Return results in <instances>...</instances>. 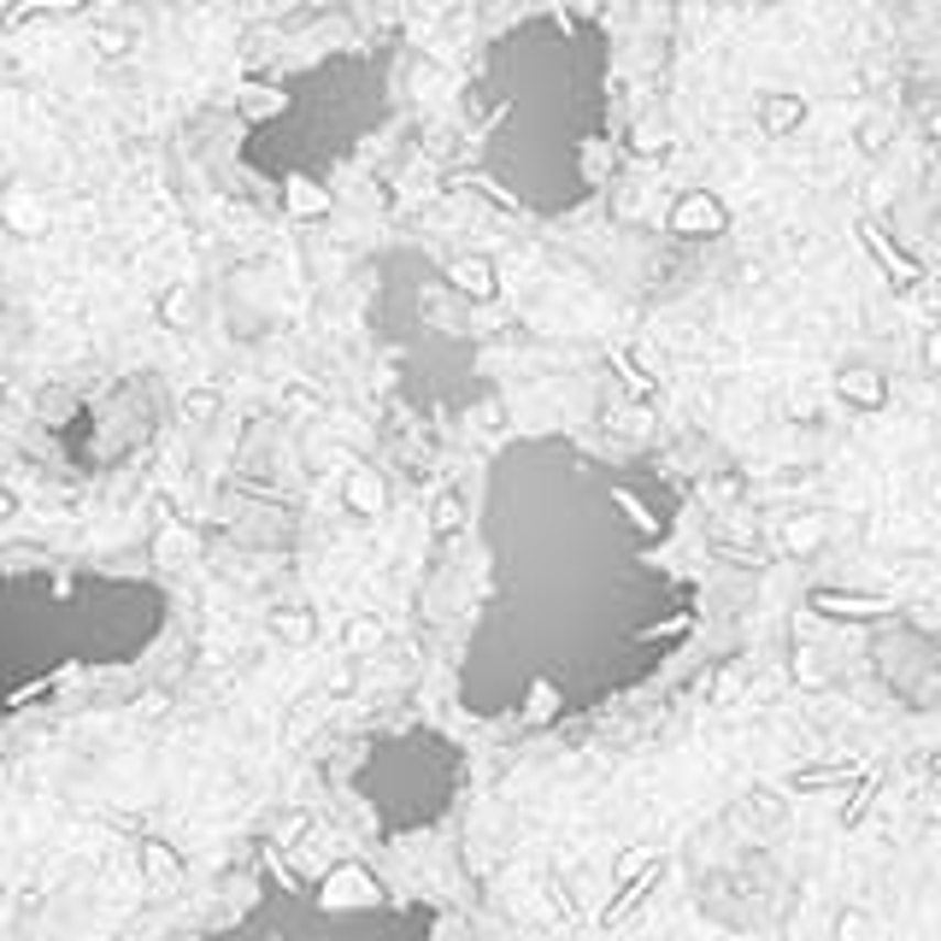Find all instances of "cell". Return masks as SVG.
Here are the masks:
<instances>
[{
	"label": "cell",
	"mask_w": 941,
	"mask_h": 941,
	"mask_svg": "<svg viewBox=\"0 0 941 941\" xmlns=\"http://www.w3.org/2000/svg\"><path fill=\"white\" fill-rule=\"evenodd\" d=\"M665 230L682 236V242H694V236H724L730 230V207L707 188H689V195H677V207L665 212Z\"/></svg>",
	"instance_id": "obj_1"
},
{
	"label": "cell",
	"mask_w": 941,
	"mask_h": 941,
	"mask_svg": "<svg viewBox=\"0 0 941 941\" xmlns=\"http://www.w3.org/2000/svg\"><path fill=\"white\" fill-rule=\"evenodd\" d=\"M383 900V888H376V877L365 865H336L330 877H324V906H330V912H353V906H376Z\"/></svg>",
	"instance_id": "obj_2"
},
{
	"label": "cell",
	"mask_w": 941,
	"mask_h": 941,
	"mask_svg": "<svg viewBox=\"0 0 941 941\" xmlns=\"http://www.w3.org/2000/svg\"><path fill=\"white\" fill-rule=\"evenodd\" d=\"M812 606L830 612V619H888V612H900L888 594H842V589H812Z\"/></svg>",
	"instance_id": "obj_3"
},
{
	"label": "cell",
	"mask_w": 941,
	"mask_h": 941,
	"mask_svg": "<svg viewBox=\"0 0 941 941\" xmlns=\"http://www.w3.org/2000/svg\"><path fill=\"white\" fill-rule=\"evenodd\" d=\"M0 225H7L12 236H47L54 212H47L30 188H7V195H0Z\"/></svg>",
	"instance_id": "obj_4"
},
{
	"label": "cell",
	"mask_w": 941,
	"mask_h": 941,
	"mask_svg": "<svg viewBox=\"0 0 941 941\" xmlns=\"http://www.w3.org/2000/svg\"><path fill=\"white\" fill-rule=\"evenodd\" d=\"M341 506H348L353 518H376V512L389 506V489H383V477H376L371 466H353L348 477H341Z\"/></svg>",
	"instance_id": "obj_5"
},
{
	"label": "cell",
	"mask_w": 941,
	"mask_h": 941,
	"mask_svg": "<svg viewBox=\"0 0 941 941\" xmlns=\"http://www.w3.org/2000/svg\"><path fill=\"white\" fill-rule=\"evenodd\" d=\"M835 395H842L847 406H860V413H877V406H888V383H883V371L853 365V371L835 376Z\"/></svg>",
	"instance_id": "obj_6"
},
{
	"label": "cell",
	"mask_w": 941,
	"mask_h": 941,
	"mask_svg": "<svg viewBox=\"0 0 941 941\" xmlns=\"http://www.w3.org/2000/svg\"><path fill=\"white\" fill-rule=\"evenodd\" d=\"M807 124V100L800 95H759V130L772 135V142H783L789 130Z\"/></svg>",
	"instance_id": "obj_7"
},
{
	"label": "cell",
	"mask_w": 941,
	"mask_h": 941,
	"mask_svg": "<svg viewBox=\"0 0 941 941\" xmlns=\"http://www.w3.org/2000/svg\"><path fill=\"white\" fill-rule=\"evenodd\" d=\"M448 283L459 288V295H471V300H494V295H501V271H494V260H483V253H477V260H459L448 271Z\"/></svg>",
	"instance_id": "obj_8"
},
{
	"label": "cell",
	"mask_w": 941,
	"mask_h": 941,
	"mask_svg": "<svg viewBox=\"0 0 941 941\" xmlns=\"http://www.w3.org/2000/svg\"><path fill=\"white\" fill-rule=\"evenodd\" d=\"M135 853H142V877H147L153 888H160V895L183 883V860L171 853V842H153V835H147V842L135 847Z\"/></svg>",
	"instance_id": "obj_9"
},
{
	"label": "cell",
	"mask_w": 941,
	"mask_h": 941,
	"mask_svg": "<svg viewBox=\"0 0 941 941\" xmlns=\"http://www.w3.org/2000/svg\"><path fill=\"white\" fill-rule=\"evenodd\" d=\"M860 230H865V248H871V253H877V260H883L888 271H895V277H900V283H918V277H923V265H918V260H912V253H906L900 242H888V236H883L877 225H871V218H865V225H860Z\"/></svg>",
	"instance_id": "obj_10"
},
{
	"label": "cell",
	"mask_w": 941,
	"mask_h": 941,
	"mask_svg": "<svg viewBox=\"0 0 941 941\" xmlns=\"http://www.w3.org/2000/svg\"><path fill=\"white\" fill-rule=\"evenodd\" d=\"M72 12H83V0H24V7L7 12V30H24L36 19H72Z\"/></svg>",
	"instance_id": "obj_11"
},
{
	"label": "cell",
	"mask_w": 941,
	"mask_h": 941,
	"mask_svg": "<svg viewBox=\"0 0 941 941\" xmlns=\"http://www.w3.org/2000/svg\"><path fill=\"white\" fill-rule=\"evenodd\" d=\"M288 218H324L330 212V188H318V183H306V177H295L288 183Z\"/></svg>",
	"instance_id": "obj_12"
},
{
	"label": "cell",
	"mask_w": 941,
	"mask_h": 941,
	"mask_svg": "<svg viewBox=\"0 0 941 941\" xmlns=\"http://www.w3.org/2000/svg\"><path fill=\"white\" fill-rule=\"evenodd\" d=\"M466 529V506H459V494L448 489V494H436V512H430V536L436 541H448V536H459Z\"/></svg>",
	"instance_id": "obj_13"
},
{
	"label": "cell",
	"mask_w": 941,
	"mask_h": 941,
	"mask_svg": "<svg viewBox=\"0 0 941 941\" xmlns=\"http://www.w3.org/2000/svg\"><path fill=\"white\" fill-rule=\"evenodd\" d=\"M160 318H165V330H188V318H195V295H188V283H171L165 288Z\"/></svg>",
	"instance_id": "obj_14"
},
{
	"label": "cell",
	"mask_w": 941,
	"mask_h": 941,
	"mask_svg": "<svg viewBox=\"0 0 941 941\" xmlns=\"http://www.w3.org/2000/svg\"><path fill=\"white\" fill-rule=\"evenodd\" d=\"M383 642V624H376V612H353L348 624H341V647L348 654H359V647H376Z\"/></svg>",
	"instance_id": "obj_15"
},
{
	"label": "cell",
	"mask_w": 941,
	"mask_h": 941,
	"mask_svg": "<svg viewBox=\"0 0 941 941\" xmlns=\"http://www.w3.org/2000/svg\"><path fill=\"white\" fill-rule=\"evenodd\" d=\"M271 630H277L283 642H313L318 636V619L306 606H288V612H277V619H271Z\"/></svg>",
	"instance_id": "obj_16"
},
{
	"label": "cell",
	"mask_w": 941,
	"mask_h": 941,
	"mask_svg": "<svg viewBox=\"0 0 941 941\" xmlns=\"http://www.w3.org/2000/svg\"><path fill=\"white\" fill-rule=\"evenodd\" d=\"M130 24H95V36H89V47H95V54L100 59H124L130 54Z\"/></svg>",
	"instance_id": "obj_17"
},
{
	"label": "cell",
	"mask_w": 941,
	"mask_h": 941,
	"mask_svg": "<svg viewBox=\"0 0 941 941\" xmlns=\"http://www.w3.org/2000/svg\"><path fill=\"white\" fill-rule=\"evenodd\" d=\"M818 541H824V518H795V524H783V547H789V554H812Z\"/></svg>",
	"instance_id": "obj_18"
},
{
	"label": "cell",
	"mask_w": 941,
	"mask_h": 941,
	"mask_svg": "<svg viewBox=\"0 0 941 941\" xmlns=\"http://www.w3.org/2000/svg\"><path fill=\"white\" fill-rule=\"evenodd\" d=\"M860 153L865 160H883L888 153V118H865L860 124Z\"/></svg>",
	"instance_id": "obj_19"
},
{
	"label": "cell",
	"mask_w": 941,
	"mask_h": 941,
	"mask_svg": "<svg viewBox=\"0 0 941 941\" xmlns=\"http://www.w3.org/2000/svg\"><path fill=\"white\" fill-rule=\"evenodd\" d=\"M183 413L195 418V424H207V418H218V395H212V389H188V395H183Z\"/></svg>",
	"instance_id": "obj_20"
},
{
	"label": "cell",
	"mask_w": 941,
	"mask_h": 941,
	"mask_svg": "<svg viewBox=\"0 0 941 941\" xmlns=\"http://www.w3.org/2000/svg\"><path fill=\"white\" fill-rule=\"evenodd\" d=\"M630 153H636V160H659V153H665V130L642 124V130H636V142H630Z\"/></svg>",
	"instance_id": "obj_21"
},
{
	"label": "cell",
	"mask_w": 941,
	"mask_h": 941,
	"mask_svg": "<svg viewBox=\"0 0 941 941\" xmlns=\"http://www.w3.org/2000/svg\"><path fill=\"white\" fill-rule=\"evenodd\" d=\"M877 923H871L860 906H847V912H835V935H871Z\"/></svg>",
	"instance_id": "obj_22"
},
{
	"label": "cell",
	"mask_w": 941,
	"mask_h": 941,
	"mask_svg": "<svg viewBox=\"0 0 941 941\" xmlns=\"http://www.w3.org/2000/svg\"><path fill=\"white\" fill-rule=\"evenodd\" d=\"M612 359H619V371H624V383H630V395H647V376H642V365H636V359H630L624 348H619V353H612Z\"/></svg>",
	"instance_id": "obj_23"
},
{
	"label": "cell",
	"mask_w": 941,
	"mask_h": 941,
	"mask_svg": "<svg viewBox=\"0 0 941 941\" xmlns=\"http://www.w3.org/2000/svg\"><path fill=\"white\" fill-rule=\"evenodd\" d=\"M283 100L271 95V89H248V118H265V112H277Z\"/></svg>",
	"instance_id": "obj_24"
},
{
	"label": "cell",
	"mask_w": 941,
	"mask_h": 941,
	"mask_svg": "<svg viewBox=\"0 0 941 941\" xmlns=\"http://www.w3.org/2000/svg\"><path fill=\"white\" fill-rule=\"evenodd\" d=\"M642 865H647V847H636V853H624V860H619V883H630V877H636Z\"/></svg>",
	"instance_id": "obj_25"
},
{
	"label": "cell",
	"mask_w": 941,
	"mask_h": 941,
	"mask_svg": "<svg viewBox=\"0 0 941 941\" xmlns=\"http://www.w3.org/2000/svg\"><path fill=\"white\" fill-rule=\"evenodd\" d=\"M19 512V501H12V489H0V518H12Z\"/></svg>",
	"instance_id": "obj_26"
},
{
	"label": "cell",
	"mask_w": 941,
	"mask_h": 941,
	"mask_svg": "<svg viewBox=\"0 0 941 941\" xmlns=\"http://www.w3.org/2000/svg\"><path fill=\"white\" fill-rule=\"evenodd\" d=\"M0 906H7V888H0Z\"/></svg>",
	"instance_id": "obj_27"
}]
</instances>
